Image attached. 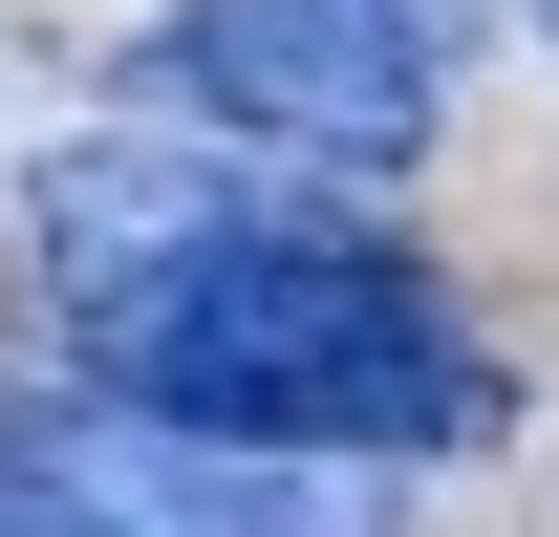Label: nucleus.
<instances>
[{
  "label": "nucleus",
  "mask_w": 559,
  "mask_h": 537,
  "mask_svg": "<svg viewBox=\"0 0 559 537\" xmlns=\"http://www.w3.org/2000/svg\"><path fill=\"white\" fill-rule=\"evenodd\" d=\"M66 344H86V387L130 408V430H259V452H366V473L495 430L474 323H452L430 259L366 237L345 194H280L259 237H215V259L86 301Z\"/></svg>",
  "instance_id": "1"
},
{
  "label": "nucleus",
  "mask_w": 559,
  "mask_h": 537,
  "mask_svg": "<svg viewBox=\"0 0 559 537\" xmlns=\"http://www.w3.org/2000/svg\"><path fill=\"white\" fill-rule=\"evenodd\" d=\"M130 86L215 151H280V172H409L452 108V22L430 0H173L130 44Z\"/></svg>",
  "instance_id": "2"
},
{
  "label": "nucleus",
  "mask_w": 559,
  "mask_h": 537,
  "mask_svg": "<svg viewBox=\"0 0 559 537\" xmlns=\"http://www.w3.org/2000/svg\"><path fill=\"white\" fill-rule=\"evenodd\" d=\"M44 301H130V279H173V259H215V237H259L280 215V172H237V151L215 130H173V108H151V130H86V151H44Z\"/></svg>",
  "instance_id": "3"
},
{
  "label": "nucleus",
  "mask_w": 559,
  "mask_h": 537,
  "mask_svg": "<svg viewBox=\"0 0 559 537\" xmlns=\"http://www.w3.org/2000/svg\"><path fill=\"white\" fill-rule=\"evenodd\" d=\"M66 473L130 537H388V473L366 452H259V430H86Z\"/></svg>",
  "instance_id": "4"
},
{
  "label": "nucleus",
  "mask_w": 559,
  "mask_h": 537,
  "mask_svg": "<svg viewBox=\"0 0 559 537\" xmlns=\"http://www.w3.org/2000/svg\"><path fill=\"white\" fill-rule=\"evenodd\" d=\"M0 537H130V516H108L66 452H0Z\"/></svg>",
  "instance_id": "5"
},
{
  "label": "nucleus",
  "mask_w": 559,
  "mask_h": 537,
  "mask_svg": "<svg viewBox=\"0 0 559 537\" xmlns=\"http://www.w3.org/2000/svg\"><path fill=\"white\" fill-rule=\"evenodd\" d=\"M538 44H559V0H538Z\"/></svg>",
  "instance_id": "6"
}]
</instances>
